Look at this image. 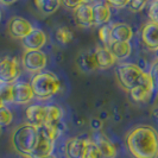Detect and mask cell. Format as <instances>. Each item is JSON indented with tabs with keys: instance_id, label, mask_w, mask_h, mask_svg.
<instances>
[{
	"instance_id": "603a6c76",
	"label": "cell",
	"mask_w": 158,
	"mask_h": 158,
	"mask_svg": "<svg viewBox=\"0 0 158 158\" xmlns=\"http://www.w3.org/2000/svg\"><path fill=\"white\" fill-rule=\"evenodd\" d=\"M35 5L43 15H52L61 7V0H35Z\"/></svg>"
},
{
	"instance_id": "4316f807",
	"label": "cell",
	"mask_w": 158,
	"mask_h": 158,
	"mask_svg": "<svg viewBox=\"0 0 158 158\" xmlns=\"http://www.w3.org/2000/svg\"><path fill=\"white\" fill-rule=\"evenodd\" d=\"M149 74H150L152 85H153V94H156L158 96V57L153 61Z\"/></svg>"
},
{
	"instance_id": "74e56055",
	"label": "cell",
	"mask_w": 158,
	"mask_h": 158,
	"mask_svg": "<svg viewBox=\"0 0 158 158\" xmlns=\"http://www.w3.org/2000/svg\"><path fill=\"white\" fill-rule=\"evenodd\" d=\"M4 106V101H2V99H1V96H0V107H2Z\"/></svg>"
},
{
	"instance_id": "7a4b0ae2",
	"label": "cell",
	"mask_w": 158,
	"mask_h": 158,
	"mask_svg": "<svg viewBox=\"0 0 158 158\" xmlns=\"http://www.w3.org/2000/svg\"><path fill=\"white\" fill-rule=\"evenodd\" d=\"M40 137V128L30 124H23L17 127L11 135L13 149L25 157H30L35 150Z\"/></svg>"
},
{
	"instance_id": "836d02e7",
	"label": "cell",
	"mask_w": 158,
	"mask_h": 158,
	"mask_svg": "<svg viewBox=\"0 0 158 158\" xmlns=\"http://www.w3.org/2000/svg\"><path fill=\"white\" fill-rule=\"evenodd\" d=\"M90 125H92V127H93L94 130H100V128L102 127V123H101V120H99V119H93L92 123H90Z\"/></svg>"
},
{
	"instance_id": "f1b7e54d",
	"label": "cell",
	"mask_w": 158,
	"mask_h": 158,
	"mask_svg": "<svg viewBox=\"0 0 158 158\" xmlns=\"http://www.w3.org/2000/svg\"><path fill=\"white\" fill-rule=\"evenodd\" d=\"M99 37L103 44H106L108 47L111 44V26L102 25L99 30Z\"/></svg>"
},
{
	"instance_id": "d590c367",
	"label": "cell",
	"mask_w": 158,
	"mask_h": 158,
	"mask_svg": "<svg viewBox=\"0 0 158 158\" xmlns=\"http://www.w3.org/2000/svg\"><path fill=\"white\" fill-rule=\"evenodd\" d=\"M152 115H153V118H155V120L158 123V107L157 108H155L153 110V112H152Z\"/></svg>"
},
{
	"instance_id": "83f0119b",
	"label": "cell",
	"mask_w": 158,
	"mask_h": 158,
	"mask_svg": "<svg viewBox=\"0 0 158 158\" xmlns=\"http://www.w3.org/2000/svg\"><path fill=\"white\" fill-rule=\"evenodd\" d=\"M13 120V115L11 111L6 108L5 106L0 107V127L8 126Z\"/></svg>"
},
{
	"instance_id": "ba28073f",
	"label": "cell",
	"mask_w": 158,
	"mask_h": 158,
	"mask_svg": "<svg viewBox=\"0 0 158 158\" xmlns=\"http://www.w3.org/2000/svg\"><path fill=\"white\" fill-rule=\"evenodd\" d=\"M20 75L19 63L13 57H4L0 60V82L13 83Z\"/></svg>"
},
{
	"instance_id": "484cf974",
	"label": "cell",
	"mask_w": 158,
	"mask_h": 158,
	"mask_svg": "<svg viewBox=\"0 0 158 158\" xmlns=\"http://www.w3.org/2000/svg\"><path fill=\"white\" fill-rule=\"evenodd\" d=\"M0 96L4 103L12 102V85L0 82Z\"/></svg>"
},
{
	"instance_id": "8992f818",
	"label": "cell",
	"mask_w": 158,
	"mask_h": 158,
	"mask_svg": "<svg viewBox=\"0 0 158 158\" xmlns=\"http://www.w3.org/2000/svg\"><path fill=\"white\" fill-rule=\"evenodd\" d=\"M128 92H130V95H131L133 101H135V102H146L151 98V95L153 94V85H152L150 74L144 71L139 83Z\"/></svg>"
},
{
	"instance_id": "e0dca14e",
	"label": "cell",
	"mask_w": 158,
	"mask_h": 158,
	"mask_svg": "<svg viewBox=\"0 0 158 158\" xmlns=\"http://www.w3.org/2000/svg\"><path fill=\"white\" fill-rule=\"evenodd\" d=\"M96 63L99 69H108L117 62V58L112 54L108 47H99L94 50Z\"/></svg>"
},
{
	"instance_id": "30bf717a",
	"label": "cell",
	"mask_w": 158,
	"mask_h": 158,
	"mask_svg": "<svg viewBox=\"0 0 158 158\" xmlns=\"http://www.w3.org/2000/svg\"><path fill=\"white\" fill-rule=\"evenodd\" d=\"M35 98V93L31 83L26 82H16L12 85V102L18 105L30 102Z\"/></svg>"
},
{
	"instance_id": "5b68a950",
	"label": "cell",
	"mask_w": 158,
	"mask_h": 158,
	"mask_svg": "<svg viewBox=\"0 0 158 158\" xmlns=\"http://www.w3.org/2000/svg\"><path fill=\"white\" fill-rule=\"evenodd\" d=\"M61 118H62V111L57 106H47L45 121H44V125L40 128L52 140H56L57 137L60 135Z\"/></svg>"
},
{
	"instance_id": "d6986e66",
	"label": "cell",
	"mask_w": 158,
	"mask_h": 158,
	"mask_svg": "<svg viewBox=\"0 0 158 158\" xmlns=\"http://www.w3.org/2000/svg\"><path fill=\"white\" fill-rule=\"evenodd\" d=\"M94 143L98 145L103 158H114L117 156V149L112 142L102 133H96L94 137Z\"/></svg>"
},
{
	"instance_id": "9c48e42d",
	"label": "cell",
	"mask_w": 158,
	"mask_h": 158,
	"mask_svg": "<svg viewBox=\"0 0 158 158\" xmlns=\"http://www.w3.org/2000/svg\"><path fill=\"white\" fill-rule=\"evenodd\" d=\"M32 30H33V27H32L31 23L20 17L11 18L7 24L8 35L13 38H18V40H23Z\"/></svg>"
},
{
	"instance_id": "277c9868",
	"label": "cell",
	"mask_w": 158,
	"mask_h": 158,
	"mask_svg": "<svg viewBox=\"0 0 158 158\" xmlns=\"http://www.w3.org/2000/svg\"><path fill=\"white\" fill-rule=\"evenodd\" d=\"M115 73H117V79L119 83L121 85V87L125 88L126 90H131L139 83L144 70H142V68L138 67L137 64L123 63L118 65Z\"/></svg>"
},
{
	"instance_id": "6da1fadb",
	"label": "cell",
	"mask_w": 158,
	"mask_h": 158,
	"mask_svg": "<svg viewBox=\"0 0 158 158\" xmlns=\"http://www.w3.org/2000/svg\"><path fill=\"white\" fill-rule=\"evenodd\" d=\"M126 145L135 158H158V132L152 126L133 128L126 137Z\"/></svg>"
},
{
	"instance_id": "5bb4252c",
	"label": "cell",
	"mask_w": 158,
	"mask_h": 158,
	"mask_svg": "<svg viewBox=\"0 0 158 158\" xmlns=\"http://www.w3.org/2000/svg\"><path fill=\"white\" fill-rule=\"evenodd\" d=\"M45 115H47V107L40 105H31L27 107V110L25 112L27 124L33 125L38 128L44 125Z\"/></svg>"
},
{
	"instance_id": "4fadbf2b",
	"label": "cell",
	"mask_w": 158,
	"mask_h": 158,
	"mask_svg": "<svg viewBox=\"0 0 158 158\" xmlns=\"http://www.w3.org/2000/svg\"><path fill=\"white\" fill-rule=\"evenodd\" d=\"M54 142L50 137H48L42 130L40 128V137H38V142L35 148V150L32 151L31 158H40L45 157L49 155H52V150H54Z\"/></svg>"
},
{
	"instance_id": "9a60e30c",
	"label": "cell",
	"mask_w": 158,
	"mask_h": 158,
	"mask_svg": "<svg viewBox=\"0 0 158 158\" xmlns=\"http://www.w3.org/2000/svg\"><path fill=\"white\" fill-rule=\"evenodd\" d=\"M75 20L82 27H90L94 25V17H93V6L87 2L81 4L75 8Z\"/></svg>"
},
{
	"instance_id": "52a82bcc",
	"label": "cell",
	"mask_w": 158,
	"mask_h": 158,
	"mask_svg": "<svg viewBox=\"0 0 158 158\" xmlns=\"http://www.w3.org/2000/svg\"><path fill=\"white\" fill-rule=\"evenodd\" d=\"M47 62V55L40 50H25L22 58L24 68L31 73H38L44 69Z\"/></svg>"
},
{
	"instance_id": "e575fe53",
	"label": "cell",
	"mask_w": 158,
	"mask_h": 158,
	"mask_svg": "<svg viewBox=\"0 0 158 158\" xmlns=\"http://www.w3.org/2000/svg\"><path fill=\"white\" fill-rule=\"evenodd\" d=\"M16 1H18V0H0V4H2V5H12Z\"/></svg>"
},
{
	"instance_id": "3957f363",
	"label": "cell",
	"mask_w": 158,
	"mask_h": 158,
	"mask_svg": "<svg viewBox=\"0 0 158 158\" xmlns=\"http://www.w3.org/2000/svg\"><path fill=\"white\" fill-rule=\"evenodd\" d=\"M31 87L33 89L35 96L44 100L51 98L60 90L61 82L55 74L44 71V73H38L33 76L31 81Z\"/></svg>"
},
{
	"instance_id": "7402d4cb",
	"label": "cell",
	"mask_w": 158,
	"mask_h": 158,
	"mask_svg": "<svg viewBox=\"0 0 158 158\" xmlns=\"http://www.w3.org/2000/svg\"><path fill=\"white\" fill-rule=\"evenodd\" d=\"M108 48L112 51V54L114 55V57L117 58V61H123L127 58L132 51L130 42H112Z\"/></svg>"
},
{
	"instance_id": "4dcf8cb0",
	"label": "cell",
	"mask_w": 158,
	"mask_h": 158,
	"mask_svg": "<svg viewBox=\"0 0 158 158\" xmlns=\"http://www.w3.org/2000/svg\"><path fill=\"white\" fill-rule=\"evenodd\" d=\"M148 2L149 0H130V7L132 11L138 12V11H142Z\"/></svg>"
},
{
	"instance_id": "f35d334b",
	"label": "cell",
	"mask_w": 158,
	"mask_h": 158,
	"mask_svg": "<svg viewBox=\"0 0 158 158\" xmlns=\"http://www.w3.org/2000/svg\"><path fill=\"white\" fill-rule=\"evenodd\" d=\"M0 18H1V13H0Z\"/></svg>"
},
{
	"instance_id": "8d00e7d4",
	"label": "cell",
	"mask_w": 158,
	"mask_h": 158,
	"mask_svg": "<svg viewBox=\"0 0 158 158\" xmlns=\"http://www.w3.org/2000/svg\"><path fill=\"white\" fill-rule=\"evenodd\" d=\"M27 158H31V157H27ZM40 158H56L54 155H49V156H45V157H40Z\"/></svg>"
},
{
	"instance_id": "1f68e13d",
	"label": "cell",
	"mask_w": 158,
	"mask_h": 158,
	"mask_svg": "<svg viewBox=\"0 0 158 158\" xmlns=\"http://www.w3.org/2000/svg\"><path fill=\"white\" fill-rule=\"evenodd\" d=\"M107 2L112 5V6H114V7H118V8H121V7H125L126 5L130 4V0H107Z\"/></svg>"
},
{
	"instance_id": "ac0fdd59",
	"label": "cell",
	"mask_w": 158,
	"mask_h": 158,
	"mask_svg": "<svg viewBox=\"0 0 158 158\" xmlns=\"http://www.w3.org/2000/svg\"><path fill=\"white\" fill-rule=\"evenodd\" d=\"M86 142H87L86 139L77 138V137L70 138L65 143V149H64L67 158H82Z\"/></svg>"
},
{
	"instance_id": "2e32d148",
	"label": "cell",
	"mask_w": 158,
	"mask_h": 158,
	"mask_svg": "<svg viewBox=\"0 0 158 158\" xmlns=\"http://www.w3.org/2000/svg\"><path fill=\"white\" fill-rule=\"evenodd\" d=\"M133 37L132 27L125 23H117L111 26L112 42H130Z\"/></svg>"
},
{
	"instance_id": "7c38bea8",
	"label": "cell",
	"mask_w": 158,
	"mask_h": 158,
	"mask_svg": "<svg viewBox=\"0 0 158 158\" xmlns=\"http://www.w3.org/2000/svg\"><path fill=\"white\" fill-rule=\"evenodd\" d=\"M142 40L145 47L152 51L158 50V24L150 22L142 30Z\"/></svg>"
},
{
	"instance_id": "d4e9b609",
	"label": "cell",
	"mask_w": 158,
	"mask_h": 158,
	"mask_svg": "<svg viewBox=\"0 0 158 158\" xmlns=\"http://www.w3.org/2000/svg\"><path fill=\"white\" fill-rule=\"evenodd\" d=\"M56 40H58L61 44H69L71 40H73V32L68 29V27H65V26H61V27H58L57 30H56Z\"/></svg>"
},
{
	"instance_id": "8fae6325",
	"label": "cell",
	"mask_w": 158,
	"mask_h": 158,
	"mask_svg": "<svg viewBox=\"0 0 158 158\" xmlns=\"http://www.w3.org/2000/svg\"><path fill=\"white\" fill-rule=\"evenodd\" d=\"M45 43L47 36L40 29H33L26 37L22 40V44L25 50H40V48L44 47Z\"/></svg>"
},
{
	"instance_id": "d6a6232c",
	"label": "cell",
	"mask_w": 158,
	"mask_h": 158,
	"mask_svg": "<svg viewBox=\"0 0 158 158\" xmlns=\"http://www.w3.org/2000/svg\"><path fill=\"white\" fill-rule=\"evenodd\" d=\"M62 1H63V4L65 6H68L70 8H76L81 4L85 2V0H62Z\"/></svg>"
},
{
	"instance_id": "44dd1931",
	"label": "cell",
	"mask_w": 158,
	"mask_h": 158,
	"mask_svg": "<svg viewBox=\"0 0 158 158\" xmlns=\"http://www.w3.org/2000/svg\"><path fill=\"white\" fill-rule=\"evenodd\" d=\"M77 67L82 71H92L98 69L94 51H83L77 58Z\"/></svg>"
},
{
	"instance_id": "f546056e",
	"label": "cell",
	"mask_w": 158,
	"mask_h": 158,
	"mask_svg": "<svg viewBox=\"0 0 158 158\" xmlns=\"http://www.w3.org/2000/svg\"><path fill=\"white\" fill-rule=\"evenodd\" d=\"M149 18L151 22L158 24V0H153L149 7Z\"/></svg>"
},
{
	"instance_id": "ffe728a7",
	"label": "cell",
	"mask_w": 158,
	"mask_h": 158,
	"mask_svg": "<svg viewBox=\"0 0 158 158\" xmlns=\"http://www.w3.org/2000/svg\"><path fill=\"white\" fill-rule=\"evenodd\" d=\"M111 7L106 2H98L93 6V17L95 25H106L111 19Z\"/></svg>"
},
{
	"instance_id": "cb8c5ba5",
	"label": "cell",
	"mask_w": 158,
	"mask_h": 158,
	"mask_svg": "<svg viewBox=\"0 0 158 158\" xmlns=\"http://www.w3.org/2000/svg\"><path fill=\"white\" fill-rule=\"evenodd\" d=\"M82 158H102V155L99 150L98 145L94 143V140H87L86 146L83 150Z\"/></svg>"
}]
</instances>
